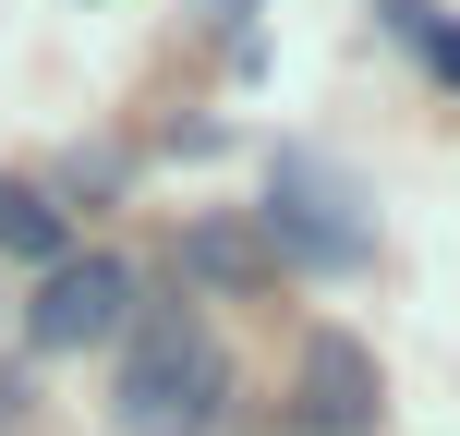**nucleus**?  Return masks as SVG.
<instances>
[{"label":"nucleus","mask_w":460,"mask_h":436,"mask_svg":"<svg viewBox=\"0 0 460 436\" xmlns=\"http://www.w3.org/2000/svg\"><path fill=\"white\" fill-rule=\"evenodd\" d=\"M267 267H279V243L243 230V218H194L182 230V279H207V291H267Z\"/></svg>","instance_id":"nucleus-5"},{"label":"nucleus","mask_w":460,"mask_h":436,"mask_svg":"<svg viewBox=\"0 0 460 436\" xmlns=\"http://www.w3.org/2000/svg\"><path fill=\"white\" fill-rule=\"evenodd\" d=\"M376 13H388V37H412V49H424V61H437V73H448V85H460V24L437 13V0H376Z\"/></svg>","instance_id":"nucleus-7"},{"label":"nucleus","mask_w":460,"mask_h":436,"mask_svg":"<svg viewBox=\"0 0 460 436\" xmlns=\"http://www.w3.org/2000/svg\"><path fill=\"white\" fill-rule=\"evenodd\" d=\"M97 340H134V267L121 254H61L24 303V351H97Z\"/></svg>","instance_id":"nucleus-3"},{"label":"nucleus","mask_w":460,"mask_h":436,"mask_svg":"<svg viewBox=\"0 0 460 436\" xmlns=\"http://www.w3.org/2000/svg\"><path fill=\"white\" fill-rule=\"evenodd\" d=\"M13 400H24V388H13V376H0V413H13Z\"/></svg>","instance_id":"nucleus-8"},{"label":"nucleus","mask_w":460,"mask_h":436,"mask_svg":"<svg viewBox=\"0 0 460 436\" xmlns=\"http://www.w3.org/2000/svg\"><path fill=\"white\" fill-rule=\"evenodd\" d=\"M267 243L303 254V267H364V254H376V218H364V194H351L327 158H279V182H267Z\"/></svg>","instance_id":"nucleus-2"},{"label":"nucleus","mask_w":460,"mask_h":436,"mask_svg":"<svg viewBox=\"0 0 460 436\" xmlns=\"http://www.w3.org/2000/svg\"><path fill=\"white\" fill-rule=\"evenodd\" d=\"M0 254H24V267H61V254H73V230H61V207H49V194L37 182H0Z\"/></svg>","instance_id":"nucleus-6"},{"label":"nucleus","mask_w":460,"mask_h":436,"mask_svg":"<svg viewBox=\"0 0 460 436\" xmlns=\"http://www.w3.org/2000/svg\"><path fill=\"white\" fill-rule=\"evenodd\" d=\"M303 436H364L376 424V351L364 340H340V327H327V340H303Z\"/></svg>","instance_id":"nucleus-4"},{"label":"nucleus","mask_w":460,"mask_h":436,"mask_svg":"<svg viewBox=\"0 0 460 436\" xmlns=\"http://www.w3.org/2000/svg\"><path fill=\"white\" fill-rule=\"evenodd\" d=\"M110 413H121V436H218V413H230V351L207 340V316H182V303L134 316Z\"/></svg>","instance_id":"nucleus-1"},{"label":"nucleus","mask_w":460,"mask_h":436,"mask_svg":"<svg viewBox=\"0 0 460 436\" xmlns=\"http://www.w3.org/2000/svg\"><path fill=\"white\" fill-rule=\"evenodd\" d=\"M218 13H243V0H218Z\"/></svg>","instance_id":"nucleus-9"}]
</instances>
